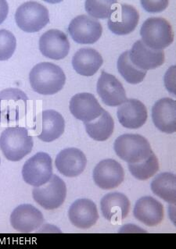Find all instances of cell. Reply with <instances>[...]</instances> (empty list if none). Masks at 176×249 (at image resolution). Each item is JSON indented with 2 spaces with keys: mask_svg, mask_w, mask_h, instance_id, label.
<instances>
[{
  "mask_svg": "<svg viewBox=\"0 0 176 249\" xmlns=\"http://www.w3.org/2000/svg\"><path fill=\"white\" fill-rule=\"evenodd\" d=\"M124 179V169L118 162L112 159L101 161L93 170V180L103 190L117 188Z\"/></svg>",
  "mask_w": 176,
  "mask_h": 249,
  "instance_id": "30bf717a",
  "label": "cell"
},
{
  "mask_svg": "<svg viewBox=\"0 0 176 249\" xmlns=\"http://www.w3.org/2000/svg\"><path fill=\"white\" fill-rule=\"evenodd\" d=\"M117 70L123 78L132 85L141 83L147 75V71L139 69L132 63L129 58V51L124 52L117 60Z\"/></svg>",
  "mask_w": 176,
  "mask_h": 249,
  "instance_id": "4316f807",
  "label": "cell"
},
{
  "mask_svg": "<svg viewBox=\"0 0 176 249\" xmlns=\"http://www.w3.org/2000/svg\"><path fill=\"white\" fill-rule=\"evenodd\" d=\"M108 19V28L114 34L125 36L133 32L138 23L139 14L134 6L115 2Z\"/></svg>",
  "mask_w": 176,
  "mask_h": 249,
  "instance_id": "ba28073f",
  "label": "cell"
},
{
  "mask_svg": "<svg viewBox=\"0 0 176 249\" xmlns=\"http://www.w3.org/2000/svg\"><path fill=\"white\" fill-rule=\"evenodd\" d=\"M39 50L44 56L59 60L65 58L69 53V40L61 31L49 30L40 38Z\"/></svg>",
  "mask_w": 176,
  "mask_h": 249,
  "instance_id": "4fadbf2b",
  "label": "cell"
},
{
  "mask_svg": "<svg viewBox=\"0 0 176 249\" xmlns=\"http://www.w3.org/2000/svg\"><path fill=\"white\" fill-rule=\"evenodd\" d=\"M141 4L147 12H161L167 8L168 5V0H157V1H150V0H142Z\"/></svg>",
  "mask_w": 176,
  "mask_h": 249,
  "instance_id": "4dcf8cb0",
  "label": "cell"
},
{
  "mask_svg": "<svg viewBox=\"0 0 176 249\" xmlns=\"http://www.w3.org/2000/svg\"><path fill=\"white\" fill-rule=\"evenodd\" d=\"M130 207L129 198L119 192L106 195L100 202L101 212L105 219L113 223L121 221L127 217Z\"/></svg>",
  "mask_w": 176,
  "mask_h": 249,
  "instance_id": "44dd1931",
  "label": "cell"
},
{
  "mask_svg": "<svg viewBox=\"0 0 176 249\" xmlns=\"http://www.w3.org/2000/svg\"><path fill=\"white\" fill-rule=\"evenodd\" d=\"M176 101L164 98L156 102L152 109V119L156 128L172 134L176 131Z\"/></svg>",
  "mask_w": 176,
  "mask_h": 249,
  "instance_id": "7402d4cb",
  "label": "cell"
},
{
  "mask_svg": "<svg viewBox=\"0 0 176 249\" xmlns=\"http://www.w3.org/2000/svg\"><path fill=\"white\" fill-rule=\"evenodd\" d=\"M15 20L22 31L28 33L38 32L50 22L49 10L38 2L28 1L18 7Z\"/></svg>",
  "mask_w": 176,
  "mask_h": 249,
  "instance_id": "5b68a950",
  "label": "cell"
},
{
  "mask_svg": "<svg viewBox=\"0 0 176 249\" xmlns=\"http://www.w3.org/2000/svg\"><path fill=\"white\" fill-rule=\"evenodd\" d=\"M32 196L34 200L45 210H56L65 201L67 187L61 178L53 174L47 183L34 188Z\"/></svg>",
  "mask_w": 176,
  "mask_h": 249,
  "instance_id": "8992f818",
  "label": "cell"
},
{
  "mask_svg": "<svg viewBox=\"0 0 176 249\" xmlns=\"http://www.w3.org/2000/svg\"><path fill=\"white\" fill-rule=\"evenodd\" d=\"M114 148L119 158L129 163L140 162L153 153L151 144L139 135L126 134L118 137Z\"/></svg>",
  "mask_w": 176,
  "mask_h": 249,
  "instance_id": "277c9868",
  "label": "cell"
},
{
  "mask_svg": "<svg viewBox=\"0 0 176 249\" xmlns=\"http://www.w3.org/2000/svg\"><path fill=\"white\" fill-rule=\"evenodd\" d=\"M70 221L79 229H89L97 224L99 213L96 204L91 200L78 199L68 211Z\"/></svg>",
  "mask_w": 176,
  "mask_h": 249,
  "instance_id": "ac0fdd59",
  "label": "cell"
},
{
  "mask_svg": "<svg viewBox=\"0 0 176 249\" xmlns=\"http://www.w3.org/2000/svg\"><path fill=\"white\" fill-rule=\"evenodd\" d=\"M129 169L132 175L138 180H147L158 171V160L153 152L150 157L140 162L129 163Z\"/></svg>",
  "mask_w": 176,
  "mask_h": 249,
  "instance_id": "83f0119b",
  "label": "cell"
},
{
  "mask_svg": "<svg viewBox=\"0 0 176 249\" xmlns=\"http://www.w3.org/2000/svg\"><path fill=\"white\" fill-rule=\"evenodd\" d=\"M85 130L90 138L98 142L107 140L112 135L115 129V121L107 111L93 122L85 123Z\"/></svg>",
  "mask_w": 176,
  "mask_h": 249,
  "instance_id": "d4e9b609",
  "label": "cell"
},
{
  "mask_svg": "<svg viewBox=\"0 0 176 249\" xmlns=\"http://www.w3.org/2000/svg\"><path fill=\"white\" fill-rule=\"evenodd\" d=\"M8 2L5 0H0V24L6 20V17L8 15Z\"/></svg>",
  "mask_w": 176,
  "mask_h": 249,
  "instance_id": "1f68e13d",
  "label": "cell"
},
{
  "mask_svg": "<svg viewBox=\"0 0 176 249\" xmlns=\"http://www.w3.org/2000/svg\"><path fill=\"white\" fill-rule=\"evenodd\" d=\"M136 219L148 227H156L164 219L162 204L151 196L139 198L133 210Z\"/></svg>",
  "mask_w": 176,
  "mask_h": 249,
  "instance_id": "ffe728a7",
  "label": "cell"
},
{
  "mask_svg": "<svg viewBox=\"0 0 176 249\" xmlns=\"http://www.w3.org/2000/svg\"><path fill=\"white\" fill-rule=\"evenodd\" d=\"M10 223L13 228L20 233H32L42 227L44 217L37 208L30 204H24L13 211Z\"/></svg>",
  "mask_w": 176,
  "mask_h": 249,
  "instance_id": "7c38bea8",
  "label": "cell"
},
{
  "mask_svg": "<svg viewBox=\"0 0 176 249\" xmlns=\"http://www.w3.org/2000/svg\"><path fill=\"white\" fill-rule=\"evenodd\" d=\"M56 166L60 174L68 178L79 176L87 165L83 152L76 148H68L59 152L56 158Z\"/></svg>",
  "mask_w": 176,
  "mask_h": 249,
  "instance_id": "2e32d148",
  "label": "cell"
},
{
  "mask_svg": "<svg viewBox=\"0 0 176 249\" xmlns=\"http://www.w3.org/2000/svg\"><path fill=\"white\" fill-rule=\"evenodd\" d=\"M29 80L31 86L36 92L41 95H54L65 85L66 76L59 66L44 62L32 68Z\"/></svg>",
  "mask_w": 176,
  "mask_h": 249,
  "instance_id": "6da1fadb",
  "label": "cell"
},
{
  "mask_svg": "<svg viewBox=\"0 0 176 249\" xmlns=\"http://www.w3.org/2000/svg\"><path fill=\"white\" fill-rule=\"evenodd\" d=\"M33 139L25 127H7L0 136V148L8 160L18 162L29 154Z\"/></svg>",
  "mask_w": 176,
  "mask_h": 249,
  "instance_id": "7a4b0ae2",
  "label": "cell"
},
{
  "mask_svg": "<svg viewBox=\"0 0 176 249\" xmlns=\"http://www.w3.org/2000/svg\"><path fill=\"white\" fill-rule=\"evenodd\" d=\"M0 161H1V160H0Z\"/></svg>",
  "mask_w": 176,
  "mask_h": 249,
  "instance_id": "d6a6232c",
  "label": "cell"
},
{
  "mask_svg": "<svg viewBox=\"0 0 176 249\" xmlns=\"http://www.w3.org/2000/svg\"><path fill=\"white\" fill-rule=\"evenodd\" d=\"M116 2L112 0H87L85 3V10L93 18L106 19L109 18Z\"/></svg>",
  "mask_w": 176,
  "mask_h": 249,
  "instance_id": "f1b7e54d",
  "label": "cell"
},
{
  "mask_svg": "<svg viewBox=\"0 0 176 249\" xmlns=\"http://www.w3.org/2000/svg\"><path fill=\"white\" fill-rule=\"evenodd\" d=\"M68 32L77 43L94 44L100 38L103 28L94 18L87 15H79L70 23Z\"/></svg>",
  "mask_w": 176,
  "mask_h": 249,
  "instance_id": "9c48e42d",
  "label": "cell"
},
{
  "mask_svg": "<svg viewBox=\"0 0 176 249\" xmlns=\"http://www.w3.org/2000/svg\"><path fill=\"white\" fill-rule=\"evenodd\" d=\"M65 122L63 116L54 109L43 111L41 117V130L39 139L45 142H51L63 135Z\"/></svg>",
  "mask_w": 176,
  "mask_h": 249,
  "instance_id": "cb8c5ba5",
  "label": "cell"
},
{
  "mask_svg": "<svg viewBox=\"0 0 176 249\" xmlns=\"http://www.w3.org/2000/svg\"><path fill=\"white\" fill-rule=\"evenodd\" d=\"M142 42L153 50H161L170 46L174 32L168 20L161 18H148L140 30Z\"/></svg>",
  "mask_w": 176,
  "mask_h": 249,
  "instance_id": "3957f363",
  "label": "cell"
},
{
  "mask_svg": "<svg viewBox=\"0 0 176 249\" xmlns=\"http://www.w3.org/2000/svg\"><path fill=\"white\" fill-rule=\"evenodd\" d=\"M176 176L172 173H161L151 183L153 193L170 204L176 203Z\"/></svg>",
  "mask_w": 176,
  "mask_h": 249,
  "instance_id": "484cf974",
  "label": "cell"
},
{
  "mask_svg": "<svg viewBox=\"0 0 176 249\" xmlns=\"http://www.w3.org/2000/svg\"><path fill=\"white\" fill-rule=\"evenodd\" d=\"M103 63L102 55L92 48H82L78 50L72 59L74 69L78 73L86 77L94 75Z\"/></svg>",
  "mask_w": 176,
  "mask_h": 249,
  "instance_id": "603a6c76",
  "label": "cell"
},
{
  "mask_svg": "<svg viewBox=\"0 0 176 249\" xmlns=\"http://www.w3.org/2000/svg\"><path fill=\"white\" fill-rule=\"evenodd\" d=\"M104 109L90 93H78L70 101V111L74 117L84 123L91 122L102 114Z\"/></svg>",
  "mask_w": 176,
  "mask_h": 249,
  "instance_id": "9a60e30c",
  "label": "cell"
},
{
  "mask_svg": "<svg viewBox=\"0 0 176 249\" xmlns=\"http://www.w3.org/2000/svg\"><path fill=\"white\" fill-rule=\"evenodd\" d=\"M117 115L120 124L126 128L138 129L147 122V108L137 99H127L119 107Z\"/></svg>",
  "mask_w": 176,
  "mask_h": 249,
  "instance_id": "d6986e66",
  "label": "cell"
},
{
  "mask_svg": "<svg viewBox=\"0 0 176 249\" xmlns=\"http://www.w3.org/2000/svg\"><path fill=\"white\" fill-rule=\"evenodd\" d=\"M17 40L12 32L0 30V61L10 59L16 50Z\"/></svg>",
  "mask_w": 176,
  "mask_h": 249,
  "instance_id": "f546056e",
  "label": "cell"
},
{
  "mask_svg": "<svg viewBox=\"0 0 176 249\" xmlns=\"http://www.w3.org/2000/svg\"><path fill=\"white\" fill-rule=\"evenodd\" d=\"M24 181L34 187L47 183L53 176V165L50 155L40 152L30 158L22 169Z\"/></svg>",
  "mask_w": 176,
  "mask_h": 249,
  "instance_id": "52a82bcc",
  "label": "cell"
},
{
  "mask_svg": "<svg viewBox=\"0 0 176 249\" xmlns=\"http://www.w3.org/2000/svg\"><path fill=\"white\" fill-rule=\"evenodd\" d=\"M28 97L19 89H9L0 92L1 119L7 121H18L26 112Z\"/></svg>",
  "mask_w": 176,
  "mask_h": 249,
  "instance_id": "8fae6325",
  "label": "cell"
},
{
  "mask_svg": "<svg viewBox=\"0 0 176 249\" xmlns=\"http://www.w3.org/2000/svg\"><path fill=\"white\" fill-rule=\"evenodd\" d=\"M97 93L105 105L118 107L127 100L122 84L111 73L103 71L97 85Z\"/></svg>",
  "mask_w": 176,
  "mask_h": 249,
  "instance_id": "5bb4252c",
  "label": "cell"
},
{
  "mask_svg": "<svg viewBox=\"0 0 176 249\" xmlns=\"http://www.w3.org/2000/svg\"><path fill=\"white\" fill-rule=\"evenodd\" d=\"M129 58L135 66L146 71L159 68L165 59L163 50H153L146 46L142 40L135 42L129 51Z\"/></svg>",
  "mask_w": 176,
  "mask_h": 249,
  "instance_id": "e0dca14e",
  "label": "cell"
}]
</instances>
